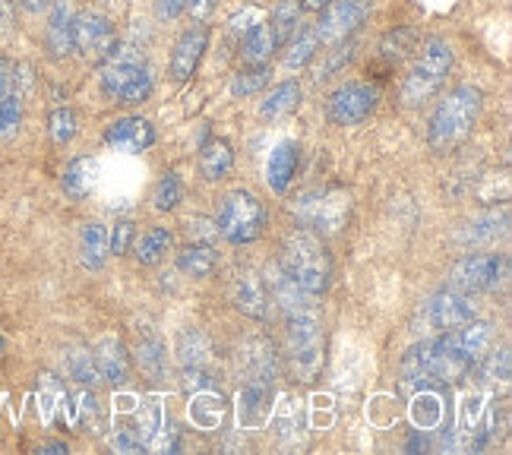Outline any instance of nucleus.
I'll return each instance as SVG.
<instances>
[{
    "mask_svg": "<svg viewBox=\"0 0 512 455\" xmlns=\"http://www.w3.org/2000/svg\"><path fill=\"white\" fill-rule=\"evenodd\" d=\"M484 108V92L478 86H456L440 98L437 111L430 117V130H427V143L433 152H452L462 146L471 133Z\"/></svg>",
    "mask_w": 512,
    "mask_h": 455,
    "instance_id": "1",
    "label": "nucleus"
},
{
    "mask_svg": "<svg viewBox=\"0 0 512 455\" xmlns=\"http://www.w3.org/2000/svg\"><path fill=\"white\" fill-rule=\"evenodd\" d=\"M279 266L310 294V298H317V294H323L329 288L332 256H329V250L323 244V237L307 231V228L291 231L282 241Z\"/></svg>",
    "mask_w": 512,
    "mask_h": 455,
    "instance_id": "2",
    "label": "nucleus"
},
{
    "mask_svg": "<svg viewBox=\"0 0 512 455\" xmlns=\"http://www.w3.org/2000/svg\"><path fill=\"white\" fill-rule=\"evenodd\" d=\"M288 332V361L298 383H313L323 370V320L317 304L285 316Z\"/></svg>",
    "mask_w": 512,
    "mask_h": 455,
    "instance_id": "3",
    "label": "nucleus"
},
{
    "mask_svg": "<svg viewBox=\"0 0 512 455\" xmlns=\"http://www.w3.org/2000/svg\"><path fill=\"white\" fill-rule=\"evenodd\" d=\"M452 70V48L443 38H427L418 51V61L411 64L405 83H402V105L418 108L424 102H430L446 83V76Z\"/></svg>",
    "mask_w": 512,
    "mask_h": 455,
    "instance_id": "4",
    "label": "nucleus"
},
{
    "mask_svg": "<svg viewBox=\"0 0 512 455\" xmlns=\"http://www.w3.org/2000/svg\"><path fill=\"white\" fill-rule=\"evenodd\" d=\"M291 212H294V219L301 222V228H313V234H320V237L342 234L351 219V193L339 184L310 190L294 203Z\"/></svg>",
    "mask_w": 512,
    "mask_h": 455,
    "instance_id": "5",
    "label": "nucleus"
},
{
    "mask_svg": "<svg viewBox=\"0 0 512 455\" xmlns=\"http://www.w3.org/2000/svg\"><path fill=\"white\" fill-rule=\"evenodd\" d=\"M105 95L117 98L121 105H140L152 95V73L136 48H117L102 70Z\"/></svg>",
    "mask_w": 512,
    "mask_h": 455,
    "instance_id": "6",
    "label": "nucleus"
},
{
    "mask_svg": "<svg viewBox=\"0 0 512 455\" xmlns=\"http://www.w3.org/2000/svg\"><path fill=\"white\" fill-rule=\"evenodd\" d=\"M266 206L260 203V196L250 190H231L222 206H219V234L228 244H250L263 234L266 228Z\"/></svg>",
    "mask_w": 512,
    "mask_h": 455,
    "instance_id": "7",
    "label": "nucleus"
},
{
    "mask_svg": "<svg viewBox=\"0 0 512 455\" xmlns=\"http://www.w3.org/2000/svg\"><path fill=\"white\" fill-rule=\"evenodd\" d=\"M380 105V89L370 83H345L326 98V117L336 127L364 124Z\"/></svg>",
    "mask_w": 512,
    "mask_h": 455,
    "instance_id": "8",
    "label": "nucleus"
},
{
    "mask_svg": "<svg viewBox=\"0 0 512 455\" xmlns=\"http://www.w3.org/2000/svg\"><path fill=\"white\" fill-rule=\"evenodd\" d=\"M503 272H506L503 253H475L456 263L449 288L471 298V294H478V291H494L503 279Z\"/></svg>",
    "mask_w": 512,
    "mask_h": 455,
    "instance_id": "9",
    "label": "nucleus"
},
{
    "mask_svg": "<svg viewBox=\"0 0 512 455\" xmlns=\"http://www.w3.org/2000/svg\"><path fill=\"white\" fill-rule=\"evenodd\" d=\"M370 10H373V0H329L317 23L320 45H336L351 38L367 23Z\"/></svg>",
    "mask_w": 512,
    "mask_h": 455,
    "instance_id": "10",
    "label": "nucleus"
},
{
    "mask_svg": "<svg viewBox=\"0 0 512 455\" xmlns=\"http://www.w3.org/2000/svg\"><path fill=\"white\" fill-rule=\"evenodd\" d=\"M73 48L89 61L105 64L121 48V38L102 13H80L73 19Z\"/></svg>",
    "mask_w": 512,
    "mask_h": 455,
    "instance_id": "11",
    "label": "nucleus"
},
{
    "mask_svg": "<svg viewBox=\"0 0 512 455\" xmlns=\"http://www.w3.org/2000/svg\"><path fill=\"white\" fill-rule=\"evenodd\" d=\"M424 320L430 329H437V332L456 329L468 320H475V304H471L468 294L446 288V291L430 298V304L424 307Z\"/></svg>",
    "mask_w": 512,
    "mask_h": 455,
    "instance_id": "12",
    "label": "nucleus"
},
{
    "mask_svg": "<svg viewBox=\"0 0 512 455\" xmlns=\"http://www.w3.org/2000/svg\"><path fill=\"white\" fill-rule=\"evenodd\" d=\"M206 48H209V29L203 23L187 29L181 38H177V45L171 51V61H168V73H171L174 83H187V79L196 73V67H200Z\"/></svg>",
    "mask_w": 512,
    "mask_h": 455,
    "instance_id": "13",
    "label": "nucleus"
},
{
    "mask_svg": "<svg viewBox=\"0 0 512 455\" xmlns=\"http://www.w3.org/2000/svg\"><path fill=\"white\" fill-rule=\"evenodd\" d=\"M231 301H234V307H238L244 316H250V320H260V323L269 320V310H272L269 288H266V282L256 272L241 269L238 275H234V282H231Z\"/></svg>",
    "mask_w": 512,
    "mask_h": 455,
    "instance_id": "14",
    "label": "nucleus"
},
{
    "mask_svg": "<svg viewBox=\"0 0 512 455\" xmlns=\"http://www.w3.org/2000/svg\"><path fill=\"white\" fill-rule=\"evenodd\" d=\"M263 282L269 288V301L282 310V316H291V313H301L307 307H313V298L310 294L291 279V275L279 266V263H272L263 275Z\"/></svg>",
    "mask_w": 512,
    "mask_h": 455,
    "instance_id": "15",
    "label": "nucleus"
},
{
    "mask_svg": "<svg viewBox=\"0 0 512 455\" xmlns=\"http://www.w3.org/2000/svg\"><path fill=\"white\" fill-rule=\"evenodd\" d=\"M238 367L247 380H275V370H279V354L275 345L263 335H253L238 351Z\"/></svg>",
    "mask_w": 512,
    "mask_h": 455,
    "instance_id": "16",
    "label": "nucleus"
},
{
    "mask_svg": "<svg viewBox=\"0 0 512 455\" xmlns=\"http://www.w3.org/2000/svg\"><path fill=\"white\" fill-rule=\"evenodd\" d=\"M105 143L121 152H143L155 146V127L146 117H121L105 130Z\"/></svg>",
    "mask_w": 512,
    "mask_h": 455,
    "instance_id": "17",
    "label": "nucleus"
},
{
    "mask_svg": "<svg viewBox=\"0 0 512 455\" xmlns=\"http://www.w3.org/2000/svg\"><path fill=\"white\" fill-rule=\"evenodd\" d=\"M92 358H95L98 380H105L108 386H124L130 380V354H127L124 342H117V339L98 342Z\"/></svg>",
    "mask_w": 512,
    "mask_h": 455,
    "instance_id": "18",
    "label": "nucleus"
},
{
    "mask_svg": "<svg viewBox=\"0 0 512 455\" xmlns=\"http://www.w3.org/2000/svg\"><path fill=\"white\" fill-rule=\"evenodd\" d=\"M73 10L64 4V0H54L51 4V19H48V29H45V48L51 57H70L73 48Z\"/></svg>",
    "mask_w": 512,
    "mask_h": 455,
    "instance_id": "19",
    "label": "nucleus"
},
{
    "mask_svg": "<svg viewBox=\"0 0 512 455\" xmlns=\"http://www.w3.org/2000/svg\"><path fill=\"white\" fill-rule=\"evenodd\" d=\"M238 411H241V424L244 427H256L269 418V402H272V380H247L238 399Z\"/></svg>",
    "mask_w": 512,
    "mask_h": 455,
    "instance_id": "20",
    "label": "nucleus"
},
{
    "mask_svg": "<svg viewBox=\"0 0 512 455\" xmlns=\"http://www.w3.org/2000/svg\"><path fill=\"white\" fill-rule=\"evenodd\" d=\"M298 143H279L275 152L269 155V165H266V181L275 193H285L294 181V171H298Z\"/></svg>",
    "mask_w": 512,
    "mask_h": 455,
    "instance_id": "21",
    "label": "nucleus"
},
{
    "mask_svg": "<svg viewBox=\"0 0 512 455\" xmlns=\"http://www.w3.org/2000/svg\"><path fill=\"white\" fill-rule=\"evenodd\" d=\"M320 51V35L317 26H301L294 29L291 38L285 42V67L288 70H301L307 64H313V57Z\"/></svg>",
    "mask_w": 512,
    "mask_h": 455,
    "instance_id": "22",
    "label": "nucleus"
},
{
    "mask_svg": "<svg viewBox=\"0 0 512 455\" xmlns=\"http://www.w3.org/2000/svg\"><path fill=\"white\" fill-rule=\"evenodd\" d=\"M234 165V149L228 140H222V136H215V140H209L203 149H200V174L206 177V181H225L228 171Z\"/></svg>",
    "mask_w": 512,
    "mask_h": 455,
    "instance_id": "23",
    "label": "nucleus"
},
{
    "mask_svg": "<svg viewBox=\"0 0 512 455\" xmlns=\"http://www.w3.org/2000/svg\"><path fill=\"white\" fill-rule=\"evenodd\" d=\"M98 184V162L89 155H80L73 158V162L67 165L64 171V190L67 196H73V200H83V196H89Z\"/></svg>",
    "mask_w": 512,
    "mask_h": 455,
    "instance_id": "24",
    "label": "nucleus"
},
{
    "mask_svg": "<svg viewBox=\"0 0 512 455\" xmlns=\"http://www.w3.org/2000/svg\"><path fill=\"white\" fill-rule=\"evenodd\" d=\"M506 228H509V209L506 206L500 212L490 209V212L478 215V219L468 225V231H462V241L465 244H490V241H497V237H503Z\"/></svg>",
    "mask_w": 512,
    "mask_h": 455,
    "instance_id": "25",
    "label": "nucleus"
},
{
    "mask_svg": "<svg viewBox=\"0 0 512 455\" xmlns=\"http://www.w3.org/2000/svg\"><path fill=\"white\" fill-rule=\"evenodd\" d=\"M177 358L184 367H206L212 358V342L203 329H181L177 335Z\"/></svg>",
    "mask_w": 512,
    "mask_h": 455,
    "instance_id": "26",
    "label": "nucleus"
},
{
    "mask_svg": "<svg viewBox=\"0 0 512 455\" xmlns=\"http://www.w3.org/2000/svg\"><path fill=\"white\" fill-rule=\"evenodd\" d=\"M177 266H181V272H187L190 279H209L215 266H219V256H215L212 244H187L177 253Z\"/></svg>",
    "mask_w": 512,
    "mask_h": 455,
    "instance_id": "27",
    "label": "nucleus"
},
{
    "mask_svg": "<svg viewBox=\"0 0 512 455\" xmlns=\"http://www.w3.org/2000/svg\"><path fill=\"white\" fill-rule=\"evenodd\" d=\"M190 418H193V424H200L203 430L219 427L222 418H225V399H222V392H215L212 386L203 389V392H196L193 395V405H190Z\"/></svg>",
    "mask_w": 512,
    "mask_h": 455,
    "instance_id": "28",
    "label": "nucleus"
},
{
    "mask_svg": "<svg viewBox=\"0 0 512 455\" xmlns=\"http://www.w3.org/2000/svg\"><path fill=\"white\" fill-rule=\"evenodd\" d=\"M298 105H301V83L298 79H285V83H279L266 95V102L260 105V114L269 117V121H275V117L291 114Z\"/></svg>",
    "mask_w": 512,
    "mask_h": 455,
    "instance_id": "29",
    "label": "nucleus"
},
{
    "mask_svg": "<svg viewBox=\"0 0 512 455\" xmlns=\"http://www.w3.org/2000/svg\"><path fill=\"white\" fill-rule=\"evenodd\" d=\"M171 244H174V234L168 228H149L146 234L136 237L133 253L143 266H155L171 250Z\"/></svg>",
    "mask_w": 512,
    "mask_h": 455,
    "instance_id": "30",
    "label": "nucleus"
},
{
    "mask_svg": "<svg viewBox=\"0 0 512 455\" xmlns=\"http://www.w3.org/2000/svg\"><path fill=\"white\" fill-rule=\"evenodd\" d=\"M275 48H279V42H275L269 23H253L244 32V57L250 64H269V57L275 54Z\"/></svg>",
    "mask_w": 512,
    "mask_h": 455,
    "instance_id": "31",
    "label": "nucleus"
},
{
    "mask_svg": "<svg viewBox=\"0 0 512 455\" xmlns=\"http://www.w3.org/2000/svg\"><path fill=\"white\" fill-rule=\"evenodd\" d=\"M80 253H83V266L86 269H102L105 266V256H108V231L105 225H86L83 237H80Z\"/></svg>",
    "mask_w": 512,
    "mask_h": 455,
    "instance_id": "32",
    "label": "nucleus"
},
{
    "mask_svg": "<svg viewBox=\"0 0 512 455\" xmlns=\"http://www.w3.org/2000/svg\"><path fill=\"white\" fill-rule=\"evenodd\" d=\"M415 45H418V32L411 29V26H396L392 32L383 35L380 54H383V61L399 64V61H405L411 51H415Z\"/></svg>",
    "mask_w": 512,
    "mask_h": 455,
    "instance_id": "33",
    "label": "nucleus"
},
{
    "mask_svg": "<svg viewBox=\"0 0 512 455\" xmlns=\"http://www.w3.org/2000/svg\"><path fill=\"white\" fill-rule=\"evenodd\" d=\"M136 358H140V367L152 377H162L165 373V342L155 332H140V342H136Z\"/></svg>",
    "mask_w": 512,
    "mask_h": 455,
    "instance_id": "34",
    "label": "nucleus"
},
{
    "mask_svg": "<svg viewBox=\"0 0 512 455\" xmlns=\"http://www.w3.org/2000/svg\"><path fill=\"white\" fill-rule=\"evenodd\" d=\"M301 13H304L301 0H279V4H275L272 19H269L275 42H279V45H285V42H288L291 32L298 29V23H301Z\"/></svg>",
    "mask_w": 512,
    "mask_h": 455,
    "instance_id": "35",
    "label": "nucleus"
},
{
    "mask_svg": "<svg viewBox=\"0 0 512 455\" xmlns=\"http://www.w3.org/2000/svg\"><path fill=\"white\" fill-rule=\"evenodd\" d=\"M269 76H272L269 64H250V67L238 70V76L231 79V92L238 98L256 95V92H263L269 86Z\"/></svg>",
    "mask_w": 512,
    "mask_h": 455,
    "instance_id": "36",
    "label": "nucleus"
},
{
    "mask_svg": "<svg viewBox=\"0 0 512 455\" xmlns=\"http://www.w3.org/2000/svg\"><path fill=\"white\" fill-rule=\"evenodd\" d=\"M351 57H354V42H351V38L329 45L326 51H320V64H317V73H313V79H326L332 73H339L351 61Z\"/></svg>",
    "mask_w": 512,
    "mask_h": 455,
    "instance_id": "37",
    "label": "nucleus"
},
{
    "mask_svg": "<svg viewBox=\"0 0 512 455\" xmlns=\"http://www.w3.org/2000/svg\"><path fill=\"white\" fill-rule=\"evenodd\" d=\"M67 370H70V377L76 383H83V386H92L98 383V370H95V358H92V351L89 348H76L67 354Z\"/></svg>",
    "mask_w": 512,
    "mask_h": 455,
    "instance_id": "38",
    "label": "nucleus"
},
{
    "mask_svg": "<svg viewBox=\"0 0 512 455\" xmlns=\"http://www.w3.org/2000/svg\"><path fill=\"white\" fill-rule=\"evenodd\" d=\"M184 196V187H181V177L177 174H165L159 184H155V193H152V203L159 212H171L177 209V203H181Z\"/></svg>",
    "mask_w": 512,
    "mask_h": 455,
    "instance_id": "39",
    "label": "nucleus"
},
{
    "mask_svg": "<svg viewBox=\"0 0 512 455\" xmlns=\"http://www.w3.org/2000/svg\"><path fill=\"white\" fill-rule=\"evenodd\" d=\"M48 133L57 146H67L76 136V114L73 108H54L48 117Z\"/></svg>",
    "mask_w": 512,
    "mask_h": 455,
    "instance_id": "40",
    "label": "nucleus"
},
{
    "mask_svg": "<svg viewBox=\"0 0 512 455\" xmlns=\"http://www.w3.org/2000/svg\"><path fill=\"white\" fill-rule=\"evenodd\" d=\"M478 364H481V377L487 383H500V386L509 383V351L506 348H500L494 354H484Z\"/></svg>",
    "mask_w": 512,
    "mask_h": 455,
    "instance_id": "41",
    "label": "nucleus"
},
{
    "mask_svg": "<svg viewBox=\"0 0 512 455\" xmlns=\"http://www.w3.org/2000/svg\"><path fill=\"white\" fill-rule=\"evenodd\" d=\"M23 124V98L19 92H10L7 98H0V136H13Z\"/></svg>",
    "mask_w": 512,
    "mask_h": 455,
    "instance_id": "42",
    "label": "nucleus"
},
{
    "mask_svg": "<svg viewBox=\"0 0 512 455\" xmlns=\"http://www.w3.org/2000/svg\"><path fill=\"white\" fill-rule=\"evenodd\" d=\"M184 234L190 237V244H212L219 237V222L206 219V215H193L184 222Z\"/></svg>",
    "mask_w": 512,
    "mask_h": 455,
    "instance_id": "43",
    "label": "nucleus"
},
{
    "mask_svg": "<svg viewBox=\"0 0 512 455\" xmlns=\"http://www.w3.org/2000/svg\"><path fill=\"white\" fill-rule=\"evenodd\" d=\"M437 421H440V402L433 399L430 389L415 392V424L424 430V427H433Z\"/></svg>",
    "mask_w": 512,
    "mask_h": 455,
    "instance_id": "44",
    "label": "nucleus"
},
{
    "mask_svg": "<svg viewBox=\"0 0 512 455\" xmlns=\"http://www.w3.org/2000/svg\"><path fill=\"white\" fill-rule=\"evenodd\" d=\"M133 222H127V219H121L114 225V231H111V237H108V250L111 253H117V256H124L130 247H133Z\"/></svg>",
    "mask_w": 512,
    "mask_h": 455,
    "instance_id": "45",
    "label": "nucleus"
},
{
    "mask_svg": "<svg viewBox=\"0 0 512 455\" xmlns=\"http://www.w3.org/2000/svg\"><path fill=\"white\" fill-rule=\"evenodd\" d=\"M209 386H212V377L206 373V367H184V373H181V389L187 395H196V392H203Z\"/></svg>",
    "mask_w": 512,
    "mask_h": 455,
    "instance_id": "46",
    "label": "nucleus"
},
{
    "mask_svg": "<svg viewBox=\"0 0 512 455\" xmlns=\"http://www.w3.org/2000/svg\"><path fill=\"white\" fill-rule=\"evenodd\" d=\"M111 449L114 452H140L143 449V440L136 437L133 430H117L111 437Z\"/></svg>",
    "mask_w": 512,
    "mask_h": 455,
    "instance_id": "47",
    "label": "nucleus"
},
{
    "mask_svg": "<svg viewBox=\"0 0 512 455\" xmlns=\"http://www.w3.org/2000/svg\"><path fill=\"white\" fill-rule=\"evenodd\" d=\"M10 92H16V64L0 57V98H7Z\"/></svg>",
    "mask_w": 512,
    "mask_h": 455,
    "instance_id": "48",
    "label": "nucleus"
},
{
    "mask_svg": "<svg viewBox=\"0 0 512 455\" xmlns=\"http://www.w3.org/2000/svg\"><path fill=\"white\" fill-rule=\"evenodd\" d=\"M190 0H155V13L159 19H177L184 10H187Z\"/></svg>",
    "mask_w": 512,
    "mask_h": 455,
    "instance_id": "49",
    "label": "nucleus"
},
{
    "mask_svg": "<svg viewBox=\"0 0 512 455\" xmlns=\"http://www.w3.org/2000/svg\"><path fill=\"white\" fill-rule=\"evenodd\" d=\"M253 23H260V10H253V7L244 10V13H238V16H231V29H234V32H241V35H244Z\"/></svg>",
    "mask_w": 512,
    "mask_h": 455,
    "instance_id": "50",
    "label": "nucleus"
},
{
    "mask_svg": "<svg viewBox=\"0 0 512 455\" xmlns=\"http://www.w3.org/2000/svg\"><path fill=\"white\" fill-rule=\"evenodd\" d=\"M215 7H219V0H190V4H187V10H190L196 19H206Z\"/></svg>",
    "mask_w": 512,
    "mask_h": 455,
    "instance_id": "51",
    "label": "nucleus"
},
{
    "mask_svg": "<svg viewBox=\"0 0 512 455\" xmlns=\"http://www.w3.org/2000/svg\"><path fill=\"white\" fill-rule=\"evenodd\" d=\"M51 4H54V0H23V7L32 10V13H42V10H48Z\"/></svg>",
    "mask_w": 512,
    "mask_h": 455,
    "instance_id": "52",
    "label": "nucleus"
},
{
    "mask_svg": "<svg viewBox=\"0 0 512 455\" xmlns=\"http://www.w3.org/2000/svg\"><path fill=\"white\" fill-rule=\"evenodd\" d=\"M38 452H67V443H42Z\"/></svg>",
    "mask_w": 512,
    "mask_h": 455,
    "instance_id": "53",
    "label": "nucleus"
},
{
    "mask_svg": "<svg viewBox=\"0 0 512 455\" xmlns=\"http://www.w3.org/2000/svg\"><path fill=\"white\" fill-rule=\"evenodd\" d=\"M326 4H329V0H301L304 10H323Z\"/></svg>",
    "mask_w": 512,
    "mask_h": 455,
    "instance_id": "54",
    "label": "nucleus"
},
{
    "mask_svg": "<svg viewBox=\"0 0 512 455\" xmlns=\"http://www.w3.org/2000/svg\"><path fill=\"white\" fill-rule=\"evenodd\" d=\"M0 348H4V339H0Z\"/></svg>",
    "mask_w": 512,
    "mask_h": 455,
    "instance_id": "55",
    "label": "nucleus"
}]
</instances>
